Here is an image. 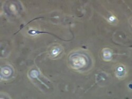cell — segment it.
Segmentation results:
<instances>
[{
    "mask_svg": "<svg viewBox=\"0 0 132 99\" xmlns=\"http://www.w3.org/2000/svg\"><path fill=\"white\" fill-rule=\"evenodd\" d=\"M88 63V59L84 54L73 53L69 57L70 65L75 70H80L86 67Z\"/></svg>",
    "mask_w": 132,
    "mask_h": 99,
    "instance_id": "6da1fadb",
    "label": "cell"
},
{
    "mask_svg": "<svg viewBox=\"0 0 132 99\" xmlns=\"http://www.w3.org/2000/svg\"><path fill=\"white\" fill-rule=\"evenodd\" d=\"M63 52V47L58 44L51 46L48 50V53L51 59H56L62 54Z\"/></svg>",
    "mask_w": 132,
    "mask_h": 99,
    "instance_id": "7a4b0ae2",
    "label": "cell"
},
{
    "mask_svg": "<svg viewBox=\"0 0 132 99\" xmlns=\"http://www.w3.org/2000/svg\"><path fill=\"white\" fill-rule=\"evenodd\" d=\"M115 74L116 76L119 79L122 80L127 75V71L126 67L123 64H118L115 68Z\"/></svg>",
    "mask_w": 132,
    "mask_h": 99,
    "instance_id": "3957f363",
    "label": "cell"
},
{
    "mask_svg": "<svg viewBox=\"0 0 132 99\" xmlns=\"http://www.w3.org/2000/svg\"><path fill=\"white\" fill-rule=\"evenodd\" d=\"M112 51L110 49L105 48L102 51V57L105 61L109 62L111 61L112 59Z\"/></svg>",
    "mask_w": 132,
    "mask_h": 99,
    "instance_id": "277c9868",
    "label": "cell"
},
{
    "mask_svg": "<svg viewBox=\"0 0 132 99\" xmlns=\"http://www.w3.org/2000/svg\"><path fill=\"white\" fill-rule=\"evenodd\" d=\"M12 71L10 68L5 67L2 68L1 70V77L3 76L4 77H8L11 75Z\"/></svg>",
    "mask_w": 132,
    "mask_h": 99,
    "instance_id": "5b68a950",
    "label": "cell"
},
{
    "mask_svg": "<svg viewBox=\"0 0 132 99\" xmlns=\"http://www.w3.org/2000/svg\"><path fill=\"white\" fill-rule=\"evenodd\" d=\"M10 9L12 11L15 12V11H16V7L14 5L11 4V6H10Z\"/></svg>",
    "mask_w": 132,
    "mask_h": 99,
    "instance_id": "8992f818",
    "label": "cell"
},
{
    "mask_svg": "<svg viewBox=\"0 0 132 99\" xmlns=\"http://www.w3.org/2000/svg\"><path fill=\"white\" fill-rule=\"evenodd\" d=\"M115 16H113L109 17V20L111 21H112V22L114 21L115 20Z\"/></svg>",
    "mask_w": 132,
    "mask_h": 99,
    "instance_id": "52a82bcc",
    "label": "cell"
}]
</instances>
